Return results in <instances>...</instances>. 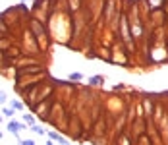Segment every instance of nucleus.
<instances>
[{
  "label": "nucleus",
  "mask_w": 168,
  "mask_h": 145,
  "mask_svg": "<svg viewBox=\"0 0 168 145\" xmlns=\"http://www.w3.org/2000/svg\"><path fill=\"white\" fill-rule=\"evenodd\" d=\"M0 139H2V132H0Z\"/></svg>",
  "instance_id": "nucleus-12"
},
{
  "label": "nucleus",
  "mask_w": 168,
  "mask_h": 145,
  "mask_svg": "<svg viewBox=\"0 0 168 145\" xmlns=\"http://www.w3.org/2000/svg\"><path fill=\"white\" fill-rule=\"evenodd\" d=\"M47 145H54V143H52V139H48V141H47Z\"/></svg>",
  "instance_id": "nucleus-11"
},
{
  "label": "nucleus",
  "mask_w": 168,
  "mask_h": 145,
  "mask_svg": "<svg viewBox=\"0 0 168 145\" xmlns=\"http://www.w3.org/2000/svg\"><path fill=\"white\" fill-rule=\"evenodd\" d=\"M23 128H25V124H21V122H16V120L8 122V132H12L18 139H19V130H23Z\"/></svg>",
  "instance_id": "nucleus-1"
},
{
  "label": "nucleus",
  "mask_w": 168,
  "mask_h": 145,
  "mask_svg": "<svg viewBox=\"0 0 168 145\" xmlns=\"http://www.w3.org/2000/svg\"><path fill=\"white\" fill-rule=\"evenodd\" d=\"M10 108H14V110H23V108H25V105L23 103H19V101H10Z\"/></svg>",
  "instance_id": "nucleus-3"
},
{
  "label": "nucleus",
  "mask_w": 168,
  "mask_h": 145,
  "mask_svg": "<svg viewBox=\"0 0 168 145\" xmlns=\"http://www.w3.org/2000/svg\"><path fill=\"white\" fill-rule=\"evenodd\" d=\"M2 114L6 116V118H12V116H14V108H10V106H4V108H2Z\"/></svg>",
  "instance_id": "nucleus-6"
},
{
  "label": "nucleus",
  "mask_w": 168,
  "mask_h": 145,
  "mask_svg": "<svg viewBox=\"0 0 168 145\" xmlns=\"http://www.w3.org/2000/svg\"><path fill=\"white\" fill-rule=\"evenodd\" d=\"M48 137H50L52 141H58L60 145H70V141L66 139V137H62V135L58 134V132H48Z\"/></svg>",
  "instance_id": "nucleus-2"
},
{
  "label": "nucleus",
  "mask_w": 168,
  "mask_h": 145,
  "mask_svg": "<svg viewBox=\"0 0 168 145\" xmlns=\"http://www.w3.org/2000/svg\"><path fill=\"white\" fill-rule=\"evenodd\" d=\"M6 101H8V99H6V93L0 91V105H6Z\"/></svg>",
  "instance_id": "nucleus-10"
},
{
  "label": "nucleus",
  "mask_w": 168,
  "mask_h": 145,
  "mask_svg": "<svg viewBox=\"0 0 168 145\" xmlns=\"http://www.w3.org/2000/svg\"><path fill=\"white\" fill-rule=\"evenodd\" d=\"M0 122H2V116H0Z\"/></svg>",
  "instance_id": "nucleus-13"
},
{
  "label": "nucleus",
  "mask_w": 168,
  "mask_h": 145,
  "mask_svg": "<svg viewBox=\"0 0 168 145\" xmlns=\"http://www.w3.org/2000/svg\"><path fill=\"white\" fill-rule=\"evenodd\" d=\"M31 132H35L37 135H45V130H43L41 126H37V124H35V126H31Z\"/></svg>",
  "instance_id": "nucleus-8"
},
{
  "label": "nucleus",
  "mask_w": 168,
  "mask_h": 145,
  "mask_svg": "<svg viewBox=\"0 0 168 145\" xmlns=\"http://www.w3.org/2000/svg\"><path fill=\"white\" fill-rule=\"evenodd\" d=\"M19 145H35L33 139H19Z\"/></svg>",
  "instance_id": "nucleus-9"
},
{
  "label": "nucleus",
  "mask_w": 168,
  "mask_h": 145,
  "mask_svg": "<svg viewBox=\"0 0 168 145\" xmlns=\"http://www.w3.org/2000/svg\"><path fill=\"white\" fill-rule=\"evenodd\" d=\"M81 79H83V76L79 72H72L70 74V81H81Z\"/></svg>",
  "instance_id": "nucleus-4"
},
{
  "label": "nucleus",
  "mask_w": 168,
  "mask_h": 145,
  "mask_svg": "<svg viewBox=\"0 0 168 145\" xmlns=\"http://www.w3.org/2000/svg\"><path fill=\"white\" fill-rule=\"evenodd\" d=\"M89 83L91 85H100V83H103V77H100V76H95V77L89 79Z\"/></svg>",
  "instance_id": "nucleus-7"
},
{
  "label": "nucleus",
  "mask_w": 168,
  "mask_h": 145,
  "mask_svg": "<svg viewBox=\"0 0 168 145\" xmlns=\"http://www.w3.org/2000/svg\"><path fill=\"white\" fill-rule=\"evenodd\" d=\"M23 122L29 124V126H35V118H33L31 114H23Z\"/></svg>",
  "instance_id": "nucleus-5"
}]
</instances>
